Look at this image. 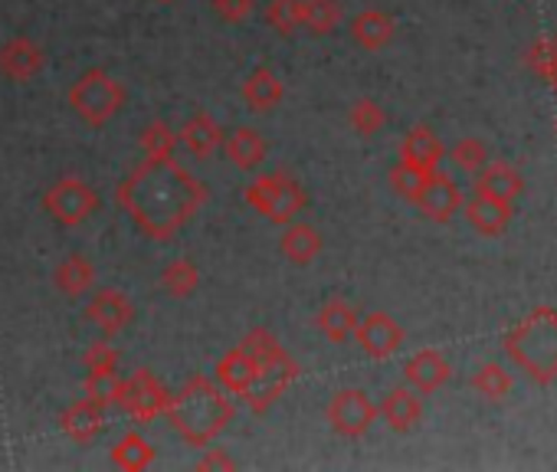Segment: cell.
Wrapping results in <instances>:
<instances>
[{
    "mask_svg": "<svg viewBox=\"0 0 557 472\" xmlns=\"http://www.w3.org/2000/svg\"><path fill=\"white\" fill-rule=\"evenodd\" d=\"M207 197L210 187L181 161H174V154L138 161L115 190V200L125 210V216L135 223L141 236H148L154 244L174 240L181 226L197 216Z\"/></svg>",
    "mask_w": 557,
    "mask_h": 472,
    "instance_id": "cell-1",
    "label": "cell"
},
{
    "mask_svg": "<svg viewBox=\"0 0 557 472\" xmlns=\"http://www.w3.org/2000/svg\"><path fill=\"white\" fill-rule=\"evenodd\" d=\"M164 417L171 420V426L177 430V436L187 446L203 449L233 423L236 403L207 374H190L184 381V387L177 394H171V403H168Z\"/></svg>",
    "mask_w": 557,
    "mask_h": 472,
    "instance_id": "cell-2",
    "label": "cell"
},
{
    "mask_svg": "<svg viewBox=\"0 0 557 472\" xmlns=\"http://www.w3.org/2000/svg\"><path fill=\"white\" fill-rule=\"evenodd\" d=\"M505 355L537 384L557 381V309L541 306L505 335Z\"/></svg>",
    "mask_w": 557,
    "mask_h": 472,
    "instance_id": "cell-3",
    "label": "cell"
},
{
    "mask_svg": "<svg viewBox=\"0 0 557 472\" xmlns=\"http://www.w3.org/2000/svg\"><path fill=\"white\" fill-rule=\"evenodd\" d=\"M70 109L73 115L89 125V128H106L128 102L125 86L102 66L86 70L73 86H70Z\"/></svg>",
    "mask_w": 557,
    "mask_h": 472,
    "instance_id": "cell-4",
    "label": "cell"
},
{
    "mask_svg": "<svg viewBox=\"0 0 557 472\" xmlns=\"http://www.w3.org/2000/svg\"><path fill=\"white\" fill-rule=\"evenodd\" d=\"M99 207H102L99 190H96L89 181L76 177V174L57 177V181L47 187V194H44V210H47V216H50L57 226H66V229L83 226L89 216L99 213Z\"/></svg>",
    "mask_w": 557,
    "mask_h": 472,
    "instance_id": "cell-5",
    "label": "cell"
},
{
    "mask_svg": "<svg viewBox=\"0 0 557 472\" xmlns=\"http://www.w3.org/2000/svg\"><path fill=\"white\" fill-rule=\"evenodd\" d=\"M299 374H302L299 361L283 348L278 355H272L269 361L259 364V374H256L252 387L246 390L243 403L249 407V413L262 417L265 410H272V403H275L278 397H283V394L299 381Z\"/></svg>",
    "mask_w": 557,
    "mask_h": 472,
    "instance_id": "cell-6",
    "label": "cell"
},
{
    "mask_svg": "<svg viewBox=\"0 0 557 472\" xmlns=\"http://www.w3.org/2000/svg\"><path fill=\"white\" fill-rule=\"evenodd\" d=\"M135 423H154L168 403H171V390L164 381L154 377V371L148 368H138L135 374L122 377V387H119V400H115Z\"/></svg>",
    "mask_w": 557,
    "mask_h": 472,
    "instance_id": "cell-7",
    "label": "cell"
},
{
    "mask_svg": "<svg viewBox=\"0 0 557 472\" xmlns=\"http://www.w3.org/2000/svg\"><path fill=\"white\" fill-rule=\"evenodd\" d=\"M325 417H329V423H332L335 433H342V436H348V439H358V436H364V433L374 426V420H377V403L368 397V390H361V387H345V390L332 394Z\"/></svg>",
    "mask_w": 557,
    "mask_h": 472,
    "instance_id": "cell-8",
    "label": "cell"
},
{
    "mask_svg": "<svg viewBox=\"0 0 557 472\" xmlns=\"http://www.w3.org/2000/svg\"><path fill=\"white\" fill-rule=\"evenodd\" d=\"M413 203L423 210V216H430V220H436V223H449V220L462 210L466 200H462V187H459L449 174H443V171L436 167V171H430V174L423 177V184H420Z\"/></svg>",
    "mask_w": 557,
    "mask_h": 472,
    "instance_id": "cell-9",
    "label": "cell"
},
{
    "mask_svg": "<svg viewBox=\"0 0 557 472\" xmlns=\"http://www.w3.org/2000/svg\"><path fill=\"white\" fill-rule=\"evenodd\" d=\"M361 351L374 361H387L391 355L400 351L404 345V328L397 325V319H391L387 312H371L364 319H358L355 335H351Z\"/></svg>",
    "mask_w": 557,
    "mask_h": 472,
    "instance_id": "cell-10",
    "label": "cell"
},
{
    "mask_svg": "<svg viewBox=\"0 0 557 472\" xmlns=\"http://www.w3.org/2000/svg\"><path fill=\"white\" fill-rule=\"evenodd\" d=\"M83 315L102 332V338H115L135 322V302L122 289H99Z\"/></svg>",
    "mask_w": 557,
    "mask_h": 472,
    "instance_id": "cell-11",
    "label": "cell"
},
{
    "mask_svg": "<svg viewBox=\"0 0 557 472\" xmlns=\"http://www.w3.org/2000/svg\"><path fill=\"white\" fill-rule=\"evenodd\" d=\"M44 66H47V53L30 37H14L0 47V76L11 83H30L44 73Z\"/></svg>",
    "mask_w": 557,
    "mask_h": 472,
    "instance_id": "cell-12",
    "label": "cell"
},
{
    "mask_svg": "<svg viewBox=\"0 0 557 472\" xmlns=\"http://www.w3.org/2000/svg\"><path fill=\"white\" fill-rule=\"evenodd\" d=\"M60 430H63L73 443L89 446V443H96V439L102 436V430H106V407L96 403V400H89V397H79V400H73V403L60 413Z\"/></svg>",
    "mask_w": 557,
    "mask_h": 472,
    "instance_id": "cell-13",
    "label": "cell"
},
{
    "mask_svg": "<svg viewBox=\"0 0 557 472\" xmlns=\"http://www.w3.org/2000/svg\"><path fill=\"white\" fill-rule=\"evenodd\" d=\"M404 377H407V387H413L417 394H436L453 377V368L436 348H420L404 364Z\"/></svg>",
    "mask_w": 557,
    "mask_h": 472,
    "instance_id": "cell-14",
    "label": "cell"
},
{
    "mask_svg": "<svg viewBox=\"0 0 557 472\" xmlns=\"http://www.w3.org/2000/svg\"><path fill=\"white\" fill-rule=\"evenodd\" d=\"M443 158H446V148H443L440 135H436L430 125L410 128V132L404 135V141H400V161L410 164V167L420 171V174L436 171Z\"/></svg>",
    "mask_w": 557,
    "mask_h": 472,
    "instance_id": "cell-15",
    "label": "cell"
},
{
    "mask_svg": "<svg viewBox=\"0 0 557 472\" xmlns=\"http://www.w3.org/2000/svg\"><path fill=\"white\" fill-rule=\"evenodd\" d=\"M256 374H259V361H256L252 355H246L239 345L230 348V351L216 361V368H213V381H216L230 397H239V400H243L246 390L252 387Z\"/></svg>",
    "mask_w": 557,
    "mask_h": 472,
    "instance_id": "cell-16",
    "label": "cell"
},
{
    "mask_svg": "<svg viewBox=\"0 0 557 472\" xmlns=\"http://www.w3.org/2000/svg\"><path fill=\"white\" fill-rule=\"evenodd\" d=\"M239 96H243V102H246L249 112L265 115V112L278 109V102L286 99V86H283V79H278L272 70L259 66V70H252V73L243 79Z\"/></svg>",
    "mask_w": 557,
    "mask_h": 472,
    "instance_id": "cell-17",
    "label": "cell"
},
{
    "mask_svg": "<svg viewBox=\"0 0 557 472\" xmlns=\"http://www.w3.org/2000/svg\"><path fill=\"white\" fill-rule=\"evenodd\" d=\"M220 148H223L226 161H230L236 171H256V167L265 161V154H269L265 138H262L256 128H249V125H239V128L226 132Z\"/></svg>",
    "mask_w": 557,
    "mask_h": 472,
    "instance_id": "cell-18",
    "label": "cell"
},
{
    "mask_svg": "<svg viewBox=\"0 0 557 472\" xmlns=\"http://www.w3.org/2000/svg\"><path fill=\"white\" fill-rule=\"evenodd\" d=\"M322 233L312 223H286L283 236H278V253H283L293 266H309L322 253Z\"/></svg>",
    "mask_w": 557,
    "mask_h": 472,
    "instance_id": "cell-19",
    "label": "cell"
},
{
    "mask_svg": "<svg viewBox=\"0 0 557 472\" xmlns=\"http://www.w3.org/2000/svg\"><path fill=\"white\" fill-rule=\"evenodd\" d=\"M223 125L210 115V112H194L181 132H177V141L194 154V158H210L220 145H223Z\"/></svg>",
    "mask_w": 557,
    "mask_h": 472,
    "instance_id": "cell-20",
    "label": "cell"
},
{
    "mask_svg": "<svg viewBox=\"0 0 557 472\" xmlns=\"http://www.w3.org/2000/svg\"><path fill=\"white\" fill-rule=\"evenodd\" d=\"M377 417H384V423L394 433H407V430H413L423 420V400H420V394L413 387H394L381 400Z\"/></svg>",
    "mask_w": 557,
    "mask_h": 472,
    "instance_id": "cell-21",
    "label": "cell"
},
{
    "mask_svg": "<svg viewBox=\"0 0 557 472\" xmlns=\"http://www.w3.org/2000/svg\"><path fill=\"white\" fill-rule=\"evenodd\" d=\"M521 187H524L521 174L511 164H505V161H492V164H485L475 174V194L492 197V200H502V203H515V197L521 194Z\"/></svg>",
    "mask_w": 557,
    "mask_h": 472,
    "instance_id": "cell-22",
    "label": "cell"
},
{
    "mask_svg": "<svg viewBox=\"0 0 557 472\" xmlns=\"http://www.w3.org/2000/svg\"><path fill=\"white\" fill-rule=\"evenodd\" d=\"M53 286L66 296V299H79L86 293L96 289V266L89 257L83 253H70L66 260L57 263L53 270Z\"/></svg>",
    "mask_w": 557,
    "mask_h": 472,
    "instance_id": "cell-23",
    "label": "cell"
},
{
    "mask_svg": "<svg viewBox=\"0 0 557 472\" xmlns=\"http://www.w3.org/2000/svg\"><path fill=\"white\" fill-rule=\"evenodd\" d=\"M394 34H397L394 17L384 14V11H377V8L361 11V14L351 21V37H355V44H358L361 50H371V53L384 50V47L394 40Z\"/></svg>",
    "mask_w": 557,
    "mask_h": 472,
    "instance_id": "cell-24",
    "label": "cell"
},
{
    "mask_svg": "<svg viewBox=\"0 0 557 472\" xmlns=\"http://www.w3.org/2000/svg\"><path fill=\"white\" fill-rule=\"evenodd\" d=\"M306 207H309L306 187H302L293 174H286L283 184H278V190L272 194V200H269V207H265L262 216H265L269 223H275V226H286V223H293Z\"/></svg>",
    "mask_w": 557,
    "mask_h": 472,
    "instance_id": "cell-25",
    "label": "cell"
},
{
    "mask_svg": "<svg viewBox=\"0 0 557 472\" xmlns=\"http://www.w3.org/2000/svg\"><path fill=\"white\" fill-rule=\"evenodd\" d=\"M355 325H358L355 306L345 302V299H338V296L329 299V302L319 309V315H315V328H319L329 341H335V345L348 341V338L355 335Z\"/></svg>",
    "mask_w": 557,
    "mask_h": 472,
    "instance_id": "cell-26",
    "label": "cell"
},
{
    "mask_svg": "<svg viewBox=\"0 0 557 472\" xmlns=\"http://www.w3.org/2000/svg\"><path fill=\"white\" fill-rule=\"evenodd\" d=\"M466 216H469V223L482 236H498V233H505V226L511 220V203H502V200H492V197L475 194L466 203Z\"/></svg>",
    "mask_w": 557,
    "mask_h": 472,
    "instance_id": "cell-27",
    "label": "cell"
},
{
    "mask_svg": "<svg viewBox=\"0 0 557 472\" xmlns=\"http://www.w3.org/2000/svg\"><path fill=\"white\" fill-rule=\"evenodd\" d=\"M112 462L119 465V469H125V472H145L148 465H154V459H158V449L141 436V433H125L115 446H112Z\"/></svg>",
    "mask_w": 557,
    "mask_h": 472,
    "instance_id": "cell-28",
    "label": "cell"
},
{
    "mask_svg": "<svg viewBox=\"0 0 557 472\" xmlns=\"http://www.w3.org/2000/svg\"><path fill=\"white\" fill-rule=\"evenodd\" d=\"M161 286L171 299H190L200 289V266L194 260H171L161 270Z\"/></svg>",
    "mask_w": 557,
    "mask_h": 472,
    "instance_id": "cell-29",
    "label": "cell"
},
{
    "mask_svg": "<svg viewBox=\"0 0 557 472\" xmlns=\"http://www.w3.org/2000/svg\"><path fill=\"white\" fill-rule=\"evenodd\" d=\"M342 24L338 0H302V30L315 37H329Z\"/></svg>",
    "mask_w": 557,
    "mask_h": 472,
    "instance_id": "cell-30",
    "label": "cell"
},
{
    "mask_svg": "<svg viewBox=\"0 0 557 472\" xmlns=\"http://www.w3.org/2000/svg\"><path fill=\"white\" fill-rule=\"evenodd\" d=\"M265 24L275 34L293 37L296 30H302V0H269V4H265Z\"/></svg>",
    "mask_w": 557,
    "mask_h": 472,
    "instance_id": "cell-31",
    "label": "cell"
},
{
    "mask_svg": "<svg viewBox=\"0 0 557 472\" xmlns=\"http://www.w3.org/2000/svg\"><path fill=\"white\" fill-rule=\"evenodd\" d=\"M119 387H122V374L119 368H106V371H86V381H83V390L89 400L102 403L106 410L119 400Z\"/></svg>",
    "mask_w": 557,
    "mask_h": 472,
    "instance_id": "cell-32",
    "label": "cell"
},
{
    "mask_svg": "<svg viewBox=\"0 0 557 472\" xmlns=\"http://www.w3.org/2000/svg\"><path fill=\"white\" fill-rule=\"evenodd\" d=\"M511 374L502 368V364H482L475 374H472V387H475V394L479 397H485V400H502V397H508V390H511Z\"/></svg>",
    "mask_w": 557,
    "mask_h": 472,
    "instance_id": "cell-33",
    "label": "cell"
},
{
    "mask_svg": "<svg viewBox=\"0 0 557 472\" xmlns=\"http://www.w3.org/2000/svg\"><path fill=\"white\" fill-rule=\"evenodd\" d=\"M348 122L351 128L361 135V138H374L384 125H387V112L381 109V102L374 99H358L348 112Z\"/></svg>",
    "mask_w": 557,
    "mask_h": 472,
    "instance_id": "cell-34",
    "label": "cell"
},
{
    "mask_svg": "<svg viewBox=\"0 0 557 472\" xmlns=\"http://www.w3.org/2000/svg\"><path fill=\"white\" fill-rule=\"evenodd\" d=\"M177 145H181L177 141V132L168 122H161V119H154L141 132V151H145V158H171Z\"/></svg>",
    "mask_w": 557,
    "mask_h": 472,
    "instance_id": "cell-35",
    "label": "cell"
},
{
    "mask_svg": "<svg viewBox=\"0 0 557 472\" xmlns=\"http://www.w3.org/2000/svg\"><path fill=\"white\" fill-rule=\"evenodd\" d=\"M449 161L456 171L462 174H479L485 164H488V148L479 141V138H459L453 148H449Z\"/></svg>",
    "mask_w": 557,
    "mask_h": 472,
    "instance_id": "cell-36",
    "label": "cell"
},
{
    "mask_svg": "<svg viewBox=\"0 0 557 472\" xmlns=\"http://www.w3.org/2000/svg\"><path fill=\"white\" fill-rule=\"evenodd\" d=\"M286 174H289V171H269V174H259L256 181H249V184L243 187V200L262 216L265 207H269V200H272V194L278 190V184H283Z\"/></svg>",
    "mask_w": 557,
    "mask_h": 472,
    "instance_id": "cell-37",
    "label": "cell"
},
{
    "mask_svg": "<svg viewBox=\"0 0 557 472\" xmlns=\"http://www.w3.org/2000/svg\"><path fill=\"white\" fill-rule=\"evenodd\" d=\"M239 348H243L246 355H252V358L262 364V361H269L272 355L283 351V341L275 338V332H269V328H262V325H259V328H252V332H246V335H243Z\"/></svg>",
    "mask_w": 557,
    "mask_h": 472,
    "instance_id": "cell-38",
    "label": "cell"
},
{
    "mask_svg": "<svg viewBox=\"0 0 557 472\" xmlns=\"http://www.w3.org/2000/svg\"><path fill=\"white\" fill-rule=\"evenodd\" d=\"M528 66L537 73V76H544L547 83H550V89L557 92V53H554V47H550V40H541V44H534L531 50H528Z\"/></svg>",
    "mask_w": 557,
    "mask_h": 472,
    "instance_id": "cell-39",
    "label": "cell"
},
{
    "mask_svg": "<svg viewBox=\"0 0 557 472\" xmlns=\"http://www.w3.org/2000/svg\"><path fill=\"white\" fill-rule=\"evenodd\" d=\"M423 177H426V174L413 171V167H410V164H404V161H397V164L391 167V187H394V194H400V197H404V200H410V203H413V197H417V190H420Z\"/></svg>",
    "mask_w": 557,
    "mask_h": 472,
    "instance_id": "cell-40",
    "label": "cell"
},
{
    "mask_svg": "<svg viewBox=\"0 0 557 472\" xmlns=\"http://www.w3.org/2000/svg\"><path fill=\"white\" fill-rule=\"evenodd\" d=\"M122 361V351L112 345V338H102L96 345H89V351L83 355V364L86 371H106V368H119Z\"/></svg>",
    "mask_w": 557,
    "mask_h": 472,
    "instance_id": "cell-41",
    "label": "cell"
},
{
    "mask_svg": "<svg viewBox=\"0 0 557 472\" xmlns=\"http://www.w3.org/2000/svg\"><path fill=\"white\" fill-rule=\"evenodd\" d=\"M210 8L223 24H243L252 17L256 0H210Z\"/></svg>",
    "mask_w": 557,
    "mask_h": 472,
    "instance_id": "cell-42",
    "label": "cell"
},
{
    "mask_svg": "<svg viewBox=\"0 0 557 472\" xmlns=\"http://www.w3.org/2000/svg\"><path fill=\"white\" fill-rule=\"evenodd\" d=\"M197 469H203V472H210V469H213V472H216V469H226V472H230V469H236V459H233L226 449H220V446H213V449L203 446V456L197 459Z\"/></svg>",
    "mask_w": 557,
    "mask_h": 472,
    "instance_id": "cell-43",
    "label": "cell"
},
{
    "mask_svg": "<svg viewBox=\"0 0 557 472\" xmlns=\"http://www.w3.org/2000/svg\"><path fill=\"white\" fill-rule=\"evenodd\" d=\"M550 47H554V53H557V37H554V40H550Z\"/></svg>",
    "mask_w": 557,
    "mask_h": 472,
    "instance_id": "cell-44",
    "label": "cell"
},
{
    "mask_svg": "<svg viewBox=\"0 0 557 472\" xmlns=\"http://www.w3.org/2000/svg\"><path fill=\"white\" fill-rule=\"evenodd\" d=\"M158 4H174V0H158Z\"/></svg>",
    "mask_w": 557,
    "mask_h": 472,
    "instance_id": "cell-45",
    "label": "cell"
}]
</instances>
